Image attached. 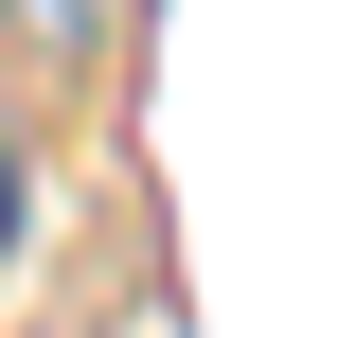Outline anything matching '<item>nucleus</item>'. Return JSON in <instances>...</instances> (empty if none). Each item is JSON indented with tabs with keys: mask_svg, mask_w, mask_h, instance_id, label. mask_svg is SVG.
<instances>
[{
	"mask_svg": "<svg viewBox=\"0 0 356 338\" xmlns=\"http://www.w3.org/2000/svg\"><path fill=\"white\" fill-rule=\"evenodd\" d=\"M0 36H18V72H107L125 0H0Z\"/></svg>",
	"mask_w": 356,
	"mask_h": 338,
	"instance_id": "f257e3e1",
	"label": "nucleus"
},
{
	"mask_svg": "<svg viewBox=\"0 0 356 338\" xmlns=\"http://www.w3.org/2000/svg\"><path fill=\"white\" fill-rule=\"evenodd\" d=\"M36 125H18V107H0V285H18V267H36Z\"/></svg>",
	"mask_w": 356,
	"mask_h": 338,
	"instance_id": "f03ea898",
	"label": "nucleus"
}]
</instances>
